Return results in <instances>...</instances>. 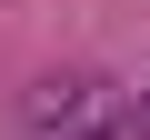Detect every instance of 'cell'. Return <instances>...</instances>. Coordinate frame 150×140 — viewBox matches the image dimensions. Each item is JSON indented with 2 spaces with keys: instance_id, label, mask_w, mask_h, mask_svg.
Listing matches in <instances>:
<instances>
[{
  "instance_id": "obj_2",
  "label": "cell",
  "mask_w": 150,
  "mask_h": 140,
  "mask_svg": "<svg viewBox=\"0 0 150 140\" xmlns=\"http://www.w3.org/2000/svg\"><path fill=\"white\" fill-rule=\"evenodd\" d=\"M140 130H150V100H140Z\"/></svg>"
},
{
  "instance_id": "obj_1",
  "label": "cell",
  "mask_w": 150,
  "mask_h": 140,
  "mask_svg": "<svg viewBox=\"0 0 150 140\" xmlns=\"http://www.w3.org/2000/svg\"><path fill=\"white\" fill-rule=\"evenodd\" d=\"M20 130L30 140H110L120 130V90L100 70H60V80H40L20 100Z\"/></svg>"
}]
</instances>
